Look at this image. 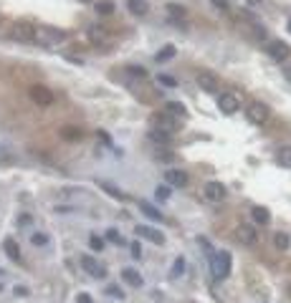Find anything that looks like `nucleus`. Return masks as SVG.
I'll return each mask as SVG.
<instances>
[{"mask_svg":"<svg viewBox=\"0 0 291 303\" xmlns=\"http://www.w3.org/2000/svg\"><path fill=\"white\" fill-rule=\"evenodd\" d=\"M268 106L263 104V101H253V104H248V109H246V116H248V121L251 124H263L266 119H268Z\"/></svg>","mask_w":291,"mask_h":303,"instance_id":"obj_3","label":"nucleus"},{"mask_svg":"<svg viewBox=\"0 0 291 303\" xmlns=\"http://www.w3.org/2000/svg\"><path fill=\"white\" fill-rule=\"evenodd\" d=\"M89 38H91L94 43L104 46V43H106V31H104L101 26H91V28H89Z\"/></svg>","mask_w":291,"mask_h":303,"instance_id":"obj_19","label":"nucleus"},{"mask_svg":"<svg viewBox=\"0 0 291 303\" xmlns=\"http://www.w3.org/2000/svg\"><path fill=\"white\" fill-rule=\"evenodd\" d=\"M137 233H139L142 238H147V240L157 243V245H162V243H165V238H162L157 230H152V228H144V225H139V228H137Z\"/></svg>","mask_w":291,"mask_h":303,"instance_id":"obj_15","label":"nucleus"},{"mask_svg":"<svg viewBox=\"0 0 291 303\" xmlns=\"http://www.w3.org/2000/svg\"><path fill=\"white\" fill-rule=\"evenodd\" d=\"M273 245H276L278 250H288L291 240H288V235H286V233H276V235H273Z\"/></svg>","mask_w":291,"mask_h":303,"instance_id":"obj_23","label":"nucleus"},{"mask_svg":"<svg viewBox=\"0 0 291 303\" xmlns=\"http://www.w3.org/2000/svg\"><path fill=\"white\" fill-rule=\"evenodd\" d=\"M122 278H124L129 285H134V288H139V285H142V275H139L134 268H124V270H122Z\"/></svg>","mask_w":291,"mask_h":303,"instance_id":"obj_18","label":"nucleus"},{"mask_svg":"<svg viewBox=\"0 0 291 303\" xmlns=\"http://www.w3.org/2000/svg\"><path fill=\"white\" fill-rule=\"evenodd\" d=\"M96 11H99L101 16H109V13H114V3H109V0H101V3H96Z\"/></svg>","mask_w":291,"mask_h":303,"instance_id":"obj_28","label":"nucleus"},{"mask_svg":"<svg viewBox=\"0 0 291 303\" xmlns=\"http://www.w3.org/2000/svg\"><path fill=\"white\" fill-rule=\"evenodd\" d=\"M76 303H94V300H91V295H86V293H79Z\"/></svg>","mask_w":291,"mask_h":303,"instance_id":"obj_36","label":"nucleus"},{"mask_svg":"<svg viewBox=\"0 0 291 303\" xmlns=\"http://www.w3.org/2000/svg\"><path fill=\"white\" fill-rule=\"evenodd\" d=\"M129 73H132V76H139V79L147 76V71H144L142 66H132V68H129Z\"/></svg>","mask_w":291,"mask_h":303,"instance_id":"obj_34","label":"nucleus"},{"mask_svg":"<svg viewBox=\"0 0 291 303\" xmlns=\"http://www.w3.org/2000/svg\"><path fill=\"white\" fill-rule=\"evenodd\" d=\"M81 3H91V0H81Z\"/></svg>","mask_w":291,"mask_h":303,"instance_id":"obj_41","label":"nucleus"},{"mask_svg":"<svg viewBox=\"0 0 291 303\" xmlns=\"http://www.w3.org/2000/svg\"><path fill=\"white\" fill-rule=\"evenodd\" d=\"M11 36L16 38V41H21V43H31L33 41V36H36V28L31 26V23H16L13 26V31H11Z\"/></svg>","mask_w":291,"mask_h":303,"instance_id":"obj_6","label":"nucleus"},{"mask_svg":"<svg viewBox=\"0 0 291 303\" xmlns=\"http://www.w3.org/2000/svg\"><path fill=\"white\" fill-rule=\"evenodd\" d=\"M127 8H129V13H134V16H147L150 3H147V0H127Z\"/></svg>","mask_w":291,"mask_h":303,"instance_id":"obj_14","label":"nucleus"},{"mask_svg":"<svg viewBox=\"0 0 291 303\" xmlns=\"http://www.w3.org/2000/svg\"><path fill=\"white\" fill-rule=\"evenodd\" d=\"M286 31H288V33H291V18H288V23H286Z\"/></svg>","mask_w":291,"mask_h":303,"instance_id":"obj_40","label":"nucleus"},{"mask_svg":"<svg viewBox=\"0 0 291 303\" xmlns=\"http://www.w3.org/2000/svg\"><path fill=\"white\" fill-rule=\"evenodd\" d=\"M276 162H278L281 167H291V146H281V149L276 152Z\"/></svg>","mask_w":291,"mask_h":303,"instance_id":"obj_20","label":"nucleus"},{"mask_svg":"<svg viewBox=\"0 0 291 303\" xmlns=\"http://www.w3.org/2000/svg\"><path fill=\"white\" fill-rule=\"evenodd\" d=\"M155 129H160V131H165V134H175L178 131V124H175V119H170V116H157L155 119Z\"/></svg>","mask_w":291,"mask_h":303,"instance_id":"obj_13","label":"nucleus"},{"mask_svg":"<svg viewBox=\"0 0 291 303\" xmlns=\"http://www.w3.org/2000/svg\"><path fill=\"white\" fill-rule=\"evenodd\" d=\"M106 238H109L111 243H117V245H122V243H124V240H122V235H119L117 230H106Z\"/></svg>","mask_w":291,"mask_h":303,"instance_id":"obj_32","label":"nucleus"},{"mask_svg":"<svg viewBox=\"0 0 291 303\" xmlns=\"http://www.w3.org/2000/svg\"><path fill=\"white\" fill-rule=\"evenodd\" d=\"M139 210L144 212V215H147L150 220H155V222H162V212H157L150 202H144V200H139Z\"/></svg>","mask_w":291,"mask_h":303,"instance_id":"obj_16","label":"nucleus"},{"mask_svg":"<svg viewBox=\"0 0 291 303\" xmlns=\"http://www.w3.org/2000/svg\"><path fill=\"white\" fill-rule=\"evenodd\" d=\"M31 243L41 248V245H46V243H48V235H46V233H33V235H31Z\"/></svg>","mask_w":291,"mask_h":303,"instance_id":"obj_29","label":"nucleus"},{"mask_svg":"<svg viewBox=\"0 0 291 303\" xmlns=\"http://www.w3.org/2000/svg\"><path fill=\"white\" fill-rule=\"evenodd\" d=\"M198 84H200L203 91H210V94L218 91V79H215L213 73H208V71H200V73H198Z\"/></svg>","mask_w":291,"mask_h":303,"instance_id":"obj_12","label":"nucleus"},{"mask_svg":"<svg viewBox=\"0 0 291 303\" xmlns=\"http://www.w3.org/2000/svg\"><path fill=\"white\" fill-rule=\"evenodd\" d=\"M157 197H160V200H167V197H170V187H167V185L157 187Z\"/></svg>","mask_w":291,"mask_h":303,"instance_id":"obj_35","label":"nucleus"},{"mask_svg":"<svg viewBox=\"0 0 291 303\" xmlns=\"http://www.w3.org/2000/svg\"><path fill=\"white\" fill-rule=\"evenodd\" d=\"M210 270H213V278H218V280L228 278V273H230V253L218 250L213 255V260H210Z\"/></svg>","mask_w":291,"mask_h":303,"instance_id":"obj_1","label":"nucleus"},{"mask_svg":"<svg viewBox=\"0 0 291 303\" xmlns=\"http://www.w3.org/2000/svg\"><path fill=\"white\" fill-rule=\"evenodd\" d=\"M64 38H66L64 31H59V28H48V26L36 28V36H33V41H38L41 46H56V43H61Z\"/></svg>","mask_w":291,"mask_h":303,"instance_id":"obj_2","label":"nucleus"},{"mask_svg":"<svg viewBox=\"0 0 291 303\" xmlns=\"http://www.w3.org/2000/svg\"><path fill=\"white\" fill-rule=\"evenodd\" d=\"M132 255H134V258H139V255H142V248H139V243H132Z\"/></svg>","mask_w":291,"mask_h":303,"instance_id":"obj_37","label":"nucleus"},{"mask_svg":"<svg viewBox=\"0 0 291 303\" xmlns=\"http://www.w3.org/2000/svg\"><path fill=\"white\" fill-rule=\"evenodd\" d=\"M3 248H6L8 258H13V260H21V248H18V243H16L13 238H6V240H3Z\"/></svg>","mask_w":291,"mask_h":303,"instance_id":"obj_17","label":"nucleus"},{"mask_svg":"<svg viewBox=\"0 0 291 303\" xmlns=\"http://www.w3.org/2000/svg\"><path fill=\"white\" fill-rule=\"evenodd\" d=\"M160 81H162V84H167V86H175V84H178V81H175V79H170V76H160Z\"/></svg>","mask_w":291,"mask_h":303,"instance_id":"obj_38","label":"nucleus"},{"mask_svg":"<svg viewBox=\"0 0 291 303\" xmlns=\"http://www.w3.org/2000/svg\"><path fill=\"white\" fill-rule=\"evenodd\" d=\"M218 106H220L223 114H236L241 109V99L236 94H220L218 96Z\"/></svg>","mask_w":291,"mask_h":303,"instance_id":"obj_7","label":"nucleus"},{"mask_svg":"<svg viewBox=\"0 0 291 303\" xmlns=\"http://www.w3.org/2000/svg\"><path fill=\"white\" fill-rule=\"evenodd\" d=\"M167 111H170L172 116H175V114H178V116H185V106H183L180 101H167Z\"/></svg>","mask_w":291,"mask_h":303,"instance_id":"obj_26","label":"nucleus"},{"mask_svg":"<svg viewBox=\"0 0 291 303\" xmlns=\"http://www.w3.org/2000/svg\"><path fill=\"white\" fill-rule=\"evenodd\" d=\"M150 139H152V141H160V144H167L172 136L165 134V131H160V129H152V131H150Z\"/></svg>","mask_w":291,"mask_h":303,"instance_id":"obj_25","label":"nucleus"},{"mask_svg":"<svg viewBox=\"0 0 291 303\" xmlns=\"http://www.w3.org/2000/svg\"><path fill=\"white\" fill-rule=\"evenodd\" d=\"M236 238H238L243 245H256V243H258V233H256L253 225H238Z\"/></svg>","mask_w":291,"mask_h":303,"instance_id":"obj_9","label":"nucleus"},{"mask_svg":"<svg viewBox=\"0 0 291 303\" xmlns=\"http://www.w3.org/2000/svg\"><path fill=\"white\" fill-rule=\"evenodd\" d=\"M106 295H111V298H124V293H122L119 285H106Z\"/></svg>","mask_w":291,"mask_h":303,"instance_id":"obj_31","label":"nucleus"},{"mask_svg":"<svg viewBox=\"0 0 291 303\" xmlns=\"http://www.w3.org/2000/svg\"><path fill=\"white\" fill-rule=\"evenodd\" d=\"M165 180H167L170 187H188V182H190L188 172H183V170H170V172L165 175Z\"/></svg>","mask_w":291,"mask_h":303,"instance_id":"obj_11","label":"nucleus"},{"mask_svg":"<svg viewBox=\"0 0 291 303\" xmlns=\"http://www.w3.org/2000/svg\"><path fill=\"white\" fill-rule=\"evenodd\" d=\"M266 51H268V56H271L273 61H286V58L291 56V48H288L286 41H268V43H266Z\"/></svg>","mask_w":291,"mask_h":303,"instance_id":"obj_4","label":"nucleus"},{"mask_svg":"<svg viewBox=\"0 0 291 303\" xmlns=\"http://www.w3.org/2000/svg\"><path fill=\"white\" fill-rule=\"evenodd\" d=\"M31 99L38 104V106H48V104H53V91L48 89V86H41V84H36V86H31Z\"/></svg>","mask_w":291,"mask_h":303,"instance_id":"obj_5","label":"nucleus"},{"mask_svg":"<svg viewBox=\"0 0 291 303\" xmlns=\"http://www.w3.org/2000/svg\"><path fill=\"white\" fill-rule=\"evenodd\" d=\"M183 270H185V260H183V258H178V260H175V265H172V275L178 278V275H183Z\"/></svg>","mask_w":291,"mask_h":303,"instance_id":"obj_30","label":"nucleus"},{"mask_svg":"<svg viewBox=\"0 0 291 303\" xmlns=\"http://www.w3.org/2000/svg\"><path fill=\"white\" fill-rule=\"evenodd\" d=\"M167 11H170V16H172V18H183V21L188 18V11H185L183 6H175V3H170V6H167Z\"/></svg>","mask_w":291,"mask_h":303,"instance_id":"obj_24","label":"nucleus"},{"mask_svg":"<svg viewBox=\"0 0 291 303\" xmlns=\"http://www.w3.org/2000/svg\"><path fill=\"white\" fill-rule=\"evenodd\" d=\"M283 76H286V81H291V66H286V68H283Z\"/></svg>","mask_w":291,"mask_h":303,"instance_id":"obj_39","label":"nucleus"},{"mask_svg":"<svg viewBox=\"0 0 291 303\" xmlns=\"http://www.w3.org/2000/svg\"><path fill=\"white\" fill-rule=\"evenodd\" d=\"M81 268H84L89 275H94V278H104V275H106V268H104L96 258H91V255H84V258H81Z\"/></svg>","mask_w":291,"mask_h":303,"instance_id":"obj_8","label":"nucleus"},{"mask_svg":"<svg viewBox=\"0 0 291 303\" xmlns=\"http://www.w3.org/2000/svg\"><path fill=\"white\" fill-rule=\"evenodd\" d=\"M89 245H91L94 250H101V248H104V240L96 238V235H91V238H89Z\"/></svg>","mask_w":291,"mask_h":303,"instance_id":"obj_33","label":"nucleus"},{"mask_svg":"<svg viewBox=\"0 0 291 303\" xmlns=\"http://www.w3.org/2000/svg\"><path fill=\"white\" fill-rule=\"evenodd\" d=\"M61 136L69 139V141H79V139H81V131H79L76 126H64V129H61Z\"/></svg>","mask_w":291,"mask_h":303,"instance_id":"obj_22","label":"nucleus"},{"mask_svg":"<svg viewBox=\"0 0 291 303\" xmlns=\"http://www.w3.org/2000/svg\"><path fill=\"white\" fill-rule=\"evenodd\" d=\"M175 53H178V51H175V46H165V48L157 53V61H170Z\"/></svg>","mask_w":291,"mask_h":303,"instance_id":"obj_27","label":"nucleus"},{"mask_svg":"<svg viewBox=\"0 0 291 303\" xmlns=\"http://www.w3.org/2000/svg\"><path fill=\"white\" fill-rule=\"evenodd\" d=\"M251 215H253V220H256L258 225H268V220H271L266 207H253V210H251Z\"/></svg>","mask_w":291,"mask_h":303,"instance_id":"obj_21","label":"nucleus"},{"mask_svg":"<svg viewBox=\"0 0 291 303\" xmlns=\"http://www.w3.org/2000/svg\"><path fill=\"white\" fill-rule=\"evenodd\" d=\"M205 200L210 202H223L225 200V187L220 182H208L205 185Z\"/></svg>","mask_w":291,"mask_h":303,"instance_id":"obj_10","label":"nucleus"}]
</instances>
